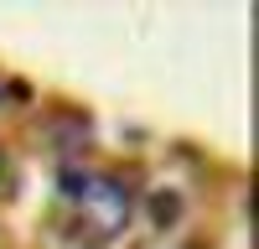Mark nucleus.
I'll list each match as a JSON object with an SVG mask.
<instances>
[{"label": "nucleus", "mask_w": 259, "mask_h": 249, "mask_svg": "<svg viewBox=\"0 0 259 249\" xmlns=\"http://www.w3.org/2000/svg\"><path fill=\"white\" fill-rule=\"evenodd\" d=\"M78 218L94 239H119L130 228V213H135V197L119 177H83V187L73 192Z\"/></svg>", "instance_id": "nucleus-1"}, {"label": "nucleus", "mask_w": 259, "mask_h": 249, "mask_svg": "<svg viewBox=\"0 0 259 249\" xmlns=\"http://www.w3.org/2000/svg\"><path fill=\"white\" fill-rule=\"evenodd\" d=\"M177 213H182V197L177 192H150V223H156V228H171Z\"/></svg>", "instance_id": "nucleus-2"}, {"label": "nucleus", "mask_w": 259, "mask_h": 249, "mask_svg": "<svg viewBox=\"0 0 259 249\" xmlns=\"http://www.w3.org/2000/svg\"><path fill=\"white\" fill-rule=\"evenodd\" d=\"M52 140L62 145V151H78V145H89V124H83V119H62L52 130Z\"/></svg>", "instance_id": "nucleus-3"}, {"label": "nucleus", "mask_w": 259, "mask_h": 249, "mask_svg": "<svg viewBox=\"0 0 259 249\" xmlns=\"http://www.w3.org/2000/svg\"><path fill=\"white\" fill-rule=\"evenodd\" d=\"M0 172H6V151H0Z\"/></svg>", "instance_id": "nucleus-4"}, {"label": "nucleus", "mask_w": 259, "mask_h": 249, "mask_svg": "<svg viewBox=\"0 0 259 249\" xmlns=\"http://www.w3.org/2000/svg\"><path fill=\"white\" fill-rule=\"evenodd\" d=\"M0 104H6V83H0Z\"/></svg>", "instance_id": "nucleus-5"}]
</instances>
